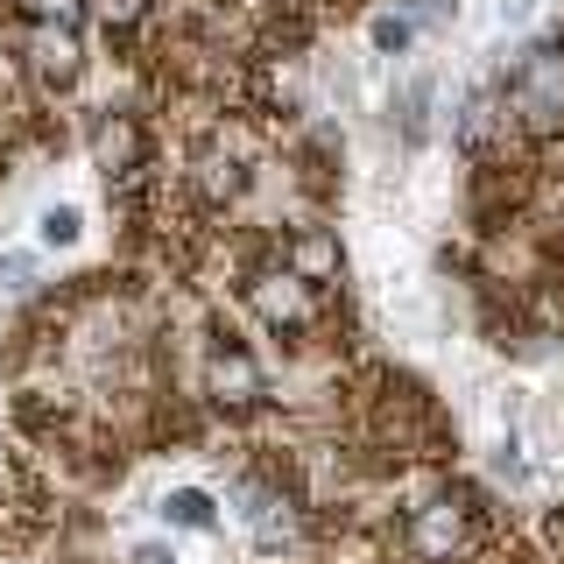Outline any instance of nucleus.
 Segmentation results:
<instances>
[{
    "label": "nucleus",
    "instance_id": "obj_1",
    "mask_svg": "<svg viewBox=\"0 0 564 564\" xmlns=\"http://www.w3.org/2000/svg\"><path fill=\"white\" fill-rule=\"evenodd\" d=\"M402 543H410L416 564L466 557V543H473V501H466V494H437V501H423L416 516H410V529H402Z\"/></svg>",
    "mask_w": 564,
    "mask_h": 564
},
{
    "label": "nucleus",
    "instance_id": "obj_2",
    "mask_svg": "<svg viewBox=\"0 0 564 564\" xmlns=\"http://www.w3.org/2000/svg\"><path fill=\"white\" fill-rule=\"evenodd\" d=\"M247 296H254V311L269 317V325H311V282L296 269H261L254 282H247Z\"/></svg>",
    "mask_w": 564,
    "mask_h": 564
},
{
    "label": "nucleus",
    "instance_id": "obj_3",
    "mask_svg": "<svg viewBox=\"0 0 564 564\" xmlns=\"http://www.w3.org/2000/svg\"><path fill=\"white\" fill-rule=\"evenodd\" d=\"M212 402H219V410H254L261 402V367L247 360L240 346L212 352Z\"/></svg>",
    "mask_w": 564,
    "mask_h": 564
},
{
    "label": "nucleus",
    "instance_id": "obj_4",
    "mask_svg": "<svg viewBox=\"0 0 564 564\" xmlns=\"http://www.w3.org/2000/svg\"><path fill=\"white\" fill-rule=\"evenodd\" d=\"M522 106H529V120H557L564 113V64H529L522 70Z\"/></svg>",
    "mask_w": 564,
    "mask_h": 564
},
{
    "label": "nucleus",
    "instance_id": "obj_5",
    "mask_svg": "<svg viewBox=\"0 0 564 564\" xmlns=\"http://www.w3.org/2000/svg\"><path fill=\"white\" fill-rule=\"evenodd\" d=\"M35 70H43V78H57V85L78 78V43H70V29L35 35Z\"/></svg>",
    "mask_w": 564,
    "mask_h": 564
},
{
    "label": "nucleus",
    "instance_id": "obj_6",
    "mask_svg": "<svg viewBox=\"0 0 564 564\" xmlns=\"http://www.w3.org/2000/svg\"><path fill=\"white\" fill-rule=\"evenodd\" d=\"M296 261H304V269H311V275H325V269H332V261H339V247H332L325 234H304V247H296Z\"/></svg>",
    "mask_w": 564,
    "mask_h": 564
},
{
    "label": "nucleus",
    "instance_id": "obj_7",
    "mask_svg": "<svg viewBox=\"0 0 564 564\" xmlns=\"http://www.w3.org/2000/svg\"><path fill=\"white\" fill-rule=\"evenodd\" d=\"M29 14L43 29H70V22H78V0H29Z\"/></svg>",
    "mask_w": 564,
    "mask_h": 564
},
{
    "label": "nucleus",
    "instance_id": "obj_8",
    "mask_svg": "<svg viewBox=\"0 0 564 564\" xmlns=\"http://www.w3.org/2000/svg\"><path fill=\"white\" fill-rule=\"evenodd\" d=\"M170 516L176 522H212V501L205 494H170Z\"/></svg>",
    "mask_w": 564,
    "mask_h": 564
},
{
    "label": "nucleus",
    "instance_id": "obj_9",
    "mask_svg": "<svg viewBox=\"0 0 564 564\" xmlns=\"http://www.w3.org/2000/svg\"><path fill=\"white\" fill-rule=\"evenodd\" d=\"M70 234H78V212H50L43 219V240H70Z\"/></svg>",
    "mask_w": 564,
    "mask_h": 564
},
{
    "label": "nucleus",
    "instance_id": "obj_10",
    "mask_svg": "<svg viewBox=\"0 0 564 564\" xmlns=\"http://www.w3.org/2000/svg\"><path fill=\"white\" fill-rule=\"evenodd\" d=\"M99 8H106V22H134V8H141V0H99Z\"/></svg>",
    "mask_w": 564,
    "mask_h": 564
}]
</instances>
